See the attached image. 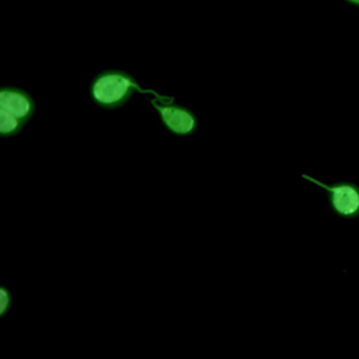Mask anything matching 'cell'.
<instances>
[{
	"mask_svg": "<svg viewBox=\"0 0 359 359\" xmlns=\"http://www.w3.org/2000/svg\"><path fill=\"white\" fill-rule=\"evenodd\" d=\"M348 3H351V4H355V6H359V0H346Z\"/></svg>",
	"mask_w": 359,
	"mask_h": 359,
	"instance_id": "cell-7",
	"label": "cell"
},
{
	"mask_svg": "<svg viewBox=\"0 0 359 359\" xmlns=\"http://www.w3.org/2000/svg\"><path fill=\"white\" fill-rule=\"evenodd\" d=\"M0 108L28 123L36 111V102L35 98L21 87L0 86Z\"/></svg>",
	"mask_w": 359,
	"mask_h": 359,
	"instance_id": "cell-4",
	"label": "cell"
},
{
	"mask_svg": "<svg viewBox=\"0 0 359 359\" xmlns=\"http://www.w3.org/2000/svg\"><path fill=\"white\" fill-rule=\"evenodd\" d=\"M150 105L157 112V116L161 125L177 137H188L194 135L198 129V116L196 114L181 104L174 101V97L168 95L165 98L153 97L149 100Z\"/></svg>",
	"mask_w": 359,
	"mask_h": 359,
	"instance_id": "cell-2",
	"label": "cell"
},
{
	"mask_svg": "<svg viewBox=\"0 0 359 359\" xmlns=\"http://www.w3.org/2000/svg\"><path fill=\"white\" fill-rule=\"evenodd\" d=\"M135 93L151 94L158 100L168 97L158 94L154 88H143L133 74L118 67H107L98 72L88 84L90 100L105 111L122 108L132 100Z\"/></svg>",
	"mask_w": 359,
	"mask_h": 359,
	"instance_id": "cell-1",
	"label": "cell"
},
{
	"mask_svg": "<svg viewBox=\"0 0 359 359\" xmlns=\"http://www.w3.org/2000/svg\"><path fill=\"white\" fill-rule=\"evenodd\" d=\"M11 306H13L11 290L7 286L0 285V318L6 317L10 313Z\"/></svg>",
	"mask_w": 359,
	"mask_h": 359,
	"instance_id": "cell-6",
	"label": "cell"
},
{
	"mask_svg": "<svg viewBox=\"0 0 359 359\" xmlns=\"http://www.w3.org/2000/svg\"><path fill=\"white\" fill-rule=\"evenodd\" d=\"M27 122L21 121L15 115L10 114L8 111L0 108V137L10 139L18 136L22 129L25 128Z\"/></svg>",
	"mask_w": 359,
	"mask_h": 359,
	"instance_id": "cell-5",
	"label": "cell"
},
{
	"mask_svg": "<svg viewBox=\"0 0 359 359\" xmlns=\"http://www.w3.org/2000/svg\"><path fill=\"white\" fill-rule=\"evenodd\" d=\"M302 178L316 184L327 192L328 206L337 216L344 219L359 217V185L356 182L341 180L332 184H325L307 174H302Z\"/></svg>",
	"mask_w": 359,
	"mask_h": 359,
	"instance_id": "cell-3",
	"label": "cell"
}]
</instances>
